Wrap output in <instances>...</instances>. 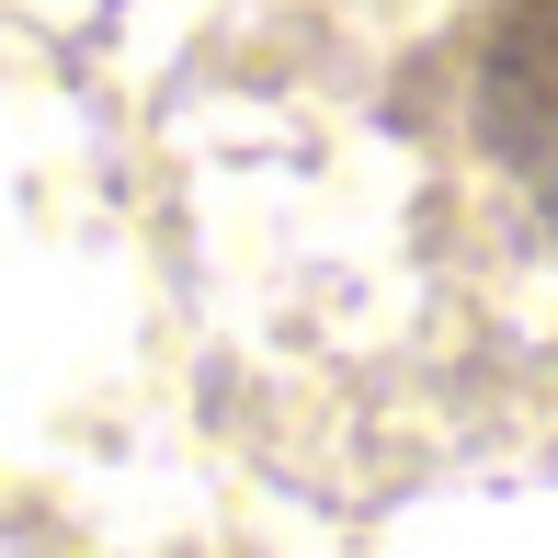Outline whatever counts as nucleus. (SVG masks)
Returning <instances> with one entry per match:
<instances>
[{
  "mask_svg": "<svg viewBox=\"0 0 558 558\" xmlns=\"http://www.w3.org/2000/svg\"><path fill=\"white\" fill-rule=\"evenodd\" d=\"M468 125L490 171L558 228V0H490L468 58Z\"/></svg>",
  "mask_w": 558,
  "mask_h": 558,
  "instance_id": "f257e3e1",
  "label": "nucleus"
}]
</instances>
